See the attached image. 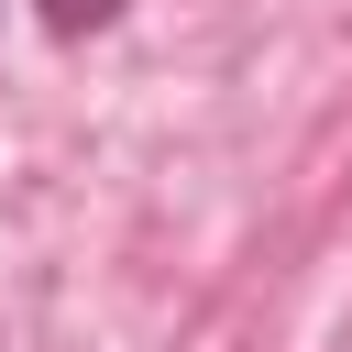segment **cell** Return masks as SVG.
<instances>
[{
  "mask_svg": "<svg viewBox=\"0 0 352 352\" xmlns=\"http://www.w3.org/2000/svg\"><path fill=\"white\" fill-rule=\"evenodd\" d=\"M121 11H132V0H33V22H44V33H66V44H88V33H110Z\"/></svg>",
  "mask_w": 352,
  "mask_h": 352,
  "instance_id": "6da1fadb",
  "label": "cell"
}]
</instances>
